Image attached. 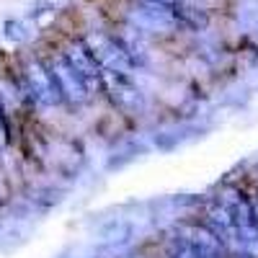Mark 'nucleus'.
Instances as JSON below:
<instances>
[{
    "label": "nucleus",
    "mask_w": 258,
    "mask_h": 258,
    "mask_svg": "<svg viewBox=\"0 0 258 258\" xmlns=\"http://www.w3.org/2000/svg\"><path fill=\"white\" fill-rule=\"evenodd\" d=\"M170 253L176 258H227L230 250L204 222L178 225L170 238Z\"/></svg>",
    "instance_id": "nucleus-1"
},
{
    "label": "nucleus",
    "mask_w": 258,
    "mask_h": 258,
    "mask_svg": "<svg viewBox=\"0 0 258 258\" xmlns=\"http://www.w3.org/2000/svg\"><path fill=\"white\" fill-rule=\"evenodd\" d=\"M18 80L24 85V93L29 98L31 106L36 109H54V106H64L62 93L57 88V80L49 70L47 59H39V57H29L21 64V73Z\"/></svg>",
    "instance_id": "nucleus-2"
},
{
    "label": "nucleus",
    "mask_w": 258,
    "mask_h": 258,
    "mask_svg": "<svg viewBox=\"0 0 258 258\" xmlns=\"http://www.w3.org/2000/svg\"><path fill=\"white\" fill-rule=\"evenodd\" d=\"M101 91L111 98V103L119 111L135 116L142 114L145 109V98L142 91L135 85V80L129 78V73H119V70H103L101 75Z\"/></svg>",
    "instance_id": "nucleus-3"
},
{
    "label": "nucleus",
    "mask_w": 258,
    "mask_h": 258,
    "mask_svg": "<svg viewBox=\"0 0 258 258\" xmlns=\"http://www.w3.org/2000/svg\"><path fill=\"white\" fill-rule=\"evenodd\" d=\"M62 59L70 64V70L85 83V88L88 91H101V75H103V68H101V62L96 59L93 49L88 47V41L85 39H75L70 41L68 47H64L62 52Z\"/></svg>",
    "instance_id": "nucleus-4"
},
{
    "label": "nucleus",
    "mask_w": 258,
    "mask_h": 258,
    "mask_svg": "<svg viewBox=\"0 0 258 258\" xmlns=\"http://www.w3.org/2000/svg\"><path fill=\"white\" fill-rule=\"evenodd\" d=\"M47 64H49V70H52V75L57 80V88L62 93L64 106H83L85 101L91 98V91L85 88V83L70 70V64L62 59V54L47 59Z\"/></svg>",
    "instance_id": "nucleus-5"
},
{
    "label": "nucleus",
    "mask_w": 258,
    "mask_h": 258,
    "mask_svg": "<svg viewBox=\"0 0 258 258\" xmlns=\"http://www.w3.org/2000/svg\"><path fill=\"white\" fill-rule=\"evenodd\" d=\"M170 16H173L176 26L188 31H204L209 26V13L199 6L186 3V0H170Z\"/></svg>",
    "instance_id": "nucleus-6"
},
{
    "label": "nucleus",
    "mask_w": 258,
    "mask_h": 258,
    "mask_svg": "<svg viewBox=\"0 0 258 258\" xmlns=\"http://www.w3.org/2000/svg\"><path fill=\"white\" fill-rule=\"evenodd\" d=\"M3 34H6L8 39H13V41H24V39H26L24 24H21V21H6V24H3Z\"/></svg>",
    "instance_id": "nucleus-7"
},
{
    "label": "nucleus",
    "mask_w": 258,
    "mask_h": 258,
    "mask_svg": "<svg viewBox=\"0 0 258 258\" xmlns=\"http://www.w3.org/2000/svg\"><path fill=\"white\" fill-rule=\"evenodd\" d=\"M8 145H11V119L0 109V150H6Z\"/></svg>",
    "instance_id": "nucleus-8"
}]
</instances>
